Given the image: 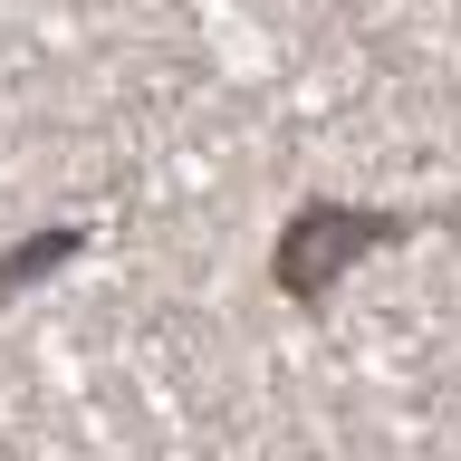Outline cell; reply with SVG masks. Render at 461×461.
<instances>
[{
  "label": "cell",
  "instance_id": "obj_2",
  "mask_svg": "<svg viewBox=\"0 0 461 461\" xmlns=\"http://www.w3.org/2000/svg\"><path fill=\"white\" fill-rule=\"evenodd\" d=\"M77 240H86V230H68V221H58V230H39V240H20V250L0 259V298H20L29 279H49V269H68V259H77Z\"/></svg>",
  "mask_w": 461,
  "mask_h": 461
},
{
  "label": "cell",
  "instance_id": "obj_1",
  "mask_svg": "<svg viewBox=\"0 0 461 461\" xmlns=\"http://www.w3.org/2000/svg\"><path fill=\"white\" fill-rule=\"evenodd\" d=\"M413 212H384V202H298L279 230V250H269V279H279L288 308H327L356 269H366L375 250H394V240H413Z\"/></svg>",
  "mask_w": 461,
  "mask_h": 461
}]
</instances>
